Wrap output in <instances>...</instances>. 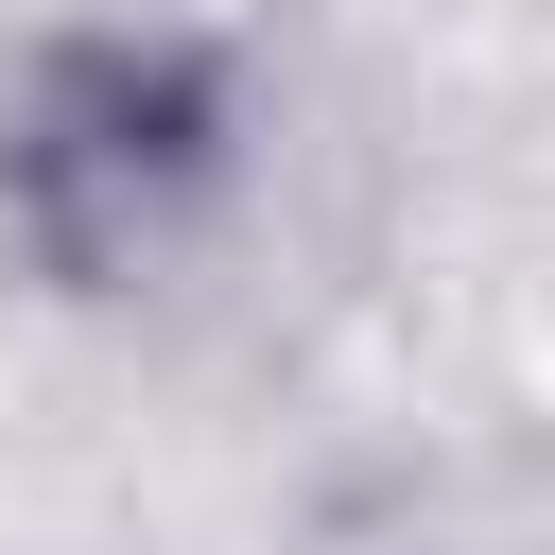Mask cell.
I'll use <instances>...</instances> for the list:
<instances>
[{
  "label": "cell",
  "instance_id": "1",
  "mask_svg": "<svg viewBox=\"0 0 555 555\" xmlns=\"http://www.w3.org/2000/svg\"><path fill=\"white\" fill-rule=\"evenodd\" d=\"M225 173V69L191 35H69L0 139V191L17 225L69 260V278H121L191 225V191Z\"/></svg>",
  "mask_w": 555,
  "mask_h": 555
}]
</instances>
